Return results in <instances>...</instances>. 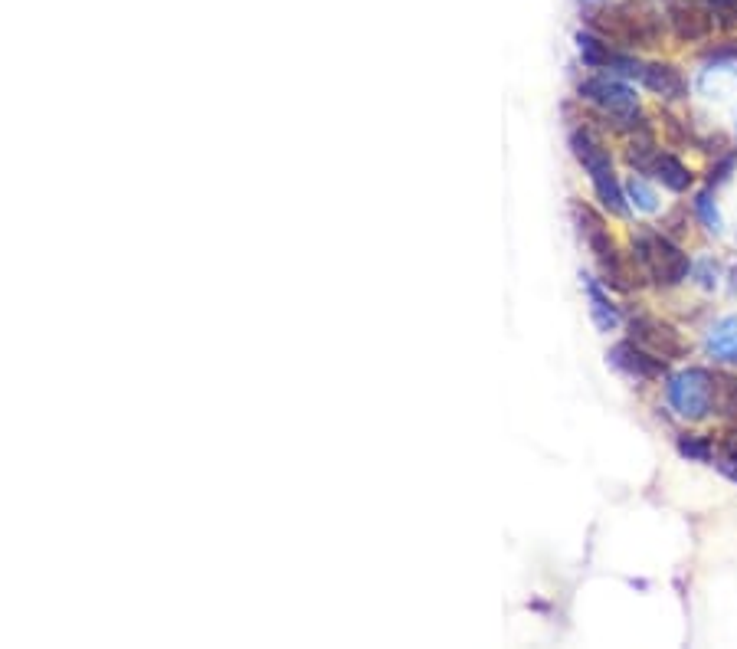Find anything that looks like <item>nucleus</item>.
Returning <instances> with one entry per match:
<instances>
[{"label":"nucleus","mask_w":737,"mask_h":649,"mask_svg":"<svg viewBox=\"0 0 737 649\" xmlns=\"http://www.w3.org/2000/svg\"><path fill=\"white\" fill-rule=\"evenodd\" d=\"M570 145H574V155L580 158V164L587 168L590 184H593V191H597L600 204L610 210V214H620L623 217L626 214V194H623L620 181H616L613 161L603 151V145L590 132H577L574 138H570Z\"/></svg>","instance_id":"nucleus-1"},{"label":"nucleus","mask_w":737,"mask_h":649,"mask_svg":"<svg viewBox=\"0 0 737 649\" xmlns=\"http://www.w3.org/2000/svg\"><path fill=\"white\" fill-rule=\"evenodd\" d=\"M626 197H629V204H633L636 210H643V214H656L659 210V197H656V191H652V187L643 181V177H629V184H626Z\"/></svg>","instance_id":"nucleus-10"},{"label":"nucleus","mask_w":737,"mask_h":649,"mask_svg":"<svg viewBox=\"0 0 737 649\" xmlns=\"http://www.w3.org/2000/svg\"><path fill=\"white\" fill-rule=\"evenodd\" d=\"M721 469H724V476H728V479H734V482H737V459H734V456H728V459H724V463H721Z\"/></svg>","instance_id":"nucleus-14"},{"label":"nucleus","mask_w":737,"mask_h":649,"mask_svg":"<svg viewBox=\"0 0 737 649\" xmlns=\"http://www.w3.org/2000/svg\"><path fill=\"white\" fill-rule=\"evenodd\" d=\"M636 250H639V263L646 266V273L656 282H662V286H679V282L692 273V259H688L675 243L665 240V236H656V233L639 236Z\"/></svg>","instance_id":"nucleus-3"},{"label":"nucleus","mask_w":737,"mask_h":649,"mask_svg":"<svg viewBox=\"0 0 737 649\" xmlns=\"http://www.w3.org/2000/svg\"><path fill=\"white\" fill-rule=\"evenodd\" d=\"M669 404L682 420H701L708 417L711 404H715V377L701 368H688L669 377Z\"/></svg>","instance_id":"nucleus-2"},{"label":"nucleus","mask_w":737,"mask_h":649,"mask_svg":"<svg viewBox=\"0 0 737 649\" xmlns=\"http://www.w3.org/2000/svg\"><path fill=\"white\" fill-rule=\"evenodd\" d=\"M643 82H646L652 92H659V96H669V99L682 96V89H685L679 73H675L672 66H646L643 69Z\"/></svg>","instance_id":"nucleus-8"},{"label":"nucleus","mask_w":737,"mask_h":649,"mask_svg":"<svg viewBox=\"0 0 737 649\" xmlns=\"http://www.w3.org/2000/svg\"><path fill=\"white\" fill-rule=\"evenodd\" d=\"M692 273H695L701 289H715L718 286V263H715V259H708V256L698 259V263H692Z\"/></svg>","instance_id":"nucleus-13"},{"label":"nucleus","mask_w":737,"mask_h":649,"mask_svg":"<svg viewBox=\"0 0 737 649\" xmlns=\"http://www.w3.org/2000/svg\"><path fill=\"white\" fill-rule=\"evenodd\" d=\"M679 450H682V456H688V459H698V463H708L711 459V443L708 440H701V436H685V440L679 443Z\"/></svg>","instance_id":"nucleus-12"},{"label":"nucleus","mask_w":737,"mask_h":649,"mask_svg":"<svg viewBox=\"0 0 737 649\" xmlns=\"http://www.w3.org/2000/svg\"><path fill=\"white\" fill-rule=\"evenodd\" d=\"M705 351L721 364H737V315H724L708 328Z\"/></svg>","instance_id":"nucleus-6"},{"label":"nucleus","mask_w":737,"mask_h":649,"mask_svg":"<svg viewBox=\"0 0 737 649\" xmlns=\"http://www.w3.org/2000/svg\"><path fill=\"white\" fill-rule=\"evenodd\" d=\"M656 177H659L665 187H669V191H675V194L688 191V184H692V174H688V168H685L679 158H672V155H659L656 158Z\"/></svg>","instance_id":"nucleus-9"},{"label":"nucleus","mask_w":737,"mask_h":649,"mask_svg":"<svg viewBox=\"0 0 737 649\" xmlns=\"http://www.w3.org/2000/svg\"><path fill=\"white\" fill-rule=\"evenodd\" d=\"M695 210L701 214V220H705V227L711 233H721V214H718V207H715V200H711V194H698L695 197Z\"/></svg>","instance_id":"nucleus-11"},{"label":"nucleus","mask_w":737,"mask_h":649,"mask_svg":"<svg viewBox=\"0 0 737 649\" xmlns=\"http://www.w3.org/2000/svg\"><path fill=\"white\" fill-rule=\"evenodd\" d=\"M610 361H613V368H620L623 374L636 377V381H652V377H662V371H665L662 358H652V354L639 351L636 345H629V341H623V345H616L610 351Z\"/></svg>","instance_id":"nucleus-4"},{"label":"nucleus","mask_w":737,"mask_h":649,"mask_svg":"<svg viewBox=\"0 0 737 649\" xmlns=\"http://www.w3.org/2000/svg\"><path fill=\"white\" fill-rule=\"evenodd\" d=\"M580 282H584V292L590 299L593 325H597L600 332H613V328L620 325V312H616V305L610 302V295L597 286V279H593V276H580Z\"/></svg>","instance_id":"nucleus-7"},{"label":"nucleus","mask_w":737,"mask_h":649,"mask_svg":"<svg viewBox=\"0 0 737 649\" xmlns=\"http://www.w3.org/2000/svg\"><path fill=\"white\" fill-rule=\"evenodd\" d=\"M580 92H584L587 99L600 102L603 109H610L613 115H623V112H633L636 105V96L629 92L623 82H613V79H590L580 86Z\"/></svg>","instance_id":"nucleus-5"}]
</instances>
